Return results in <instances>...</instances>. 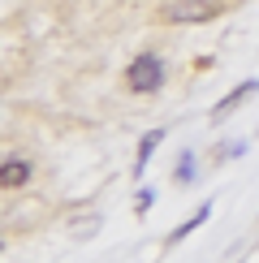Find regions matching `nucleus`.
<instances>
[{"mask_svg":"<svg viewBox=\"0 0 259 263\" xmlns=\"http://www.w3.org/2000/svg\"><path fill=\"white\" fill-rule=\"evenodd\" d=\"M255 91H259V78H246L242 86H233V91H229V95H225V100H220V104H216V108H212V121H225V117H229V112H233V108H237V104H246V100H251V95H255Z\"/></svg>","mask_w":259,"mask_h":263,"instance_id":"nucleus-3","label":"nucleus"},{"mask_svg":"<svg viewBox=\"0 0 259 263\" xmlns=\"http://www.w3.org/2000/svg\"><path fill=\"white\" fill-rule=\"evenodd\" d=\"M26 181H30V164L26 160H5V168H0V185H5V190H22Z\"/></svg>","mask_w":259,"mask_h":263,"instance_id":"nucleus-5","label":"nucleus"},{"mask_svg":"<svg viewBox=\"0 0 259 263\" xmlns=\"http://www.w3.org/2000/svg\"><path fill=\"white\" fill-rule=\"evenodd\" d=\"M160 86H164V65H160V57L156 52H138V57L125 65V91L151 95V91H160Z\"/></svg>","mask_w":259,"mask_h":263,"instance_id":"nucleus-1","label":"nucleus"},{"mask_svg":"<svg viewBox=\"0 0 259 263\" xmlns=\"http://www.w3.org/2000/svg\"><path fill=\"white\" fill-rule=\"evenodd\" d=\"M173 181H177V185H190V181H194V156H190V151H181V156H177Z\"/></svg>","mask_w":259,"mask_h":263,"instance_id":"nucleus-7","label":"nucleus"},{"mask_svg":"<svg viewBox=\"0 0 259 263\" xmlns=\"http://www.w3.org/2000/svg\"><path fill=\"white\" fill-rule=\"evenodd\" d=\"M164 142V129H147L143 138H138V156H134V177H143L147 173V160H151V151Z\"/></svg>","mask_w":259,"mask_h":263,"instance_id":"nucleus-4","label":"nucleus"},{"mask_svg":"<svg viewBox=\"0 0 259 263\" xmlns=\"http://www.w3.org/2000/svg\"><path fill=\"white\" fill-rule=\"evenodd\" d=\"M220 0H169L160 9V22H208L220 13Z\"/></svg>","mask_w":259,"mask_h":263,"instance_id":"nucleus-2","label":"nucleus"},{"mask_svg":"<svg viewBox=\"0 0 259 263\" xmlns=\"http://www.w3.org/2000/svg\"><path fill=\"white\" fill-rule=\"evenodd\" d=\"M151 203H156V194H151V190H138V194H134V212H138V216H143Z\"/></svg>","mask_w":259,"mask_h":263,"instance_id":"nucleus-8","label":"nucleus"},{"mask_svg":"<svg viewBox=\"0 0 259 263\" xmlns=\"http://www.w3.org/2000/svg\"><path fill=\"white\" fill-rule=\"evenodd\" d=\"M208 216H212V199L203 203V207H199V212L190 216L186 224H177V229H173V233H169V246H177V242H186V237H190V233H194V229H199V224H208Z\"/></svg>","mask_w":259,"mask_h":263,"instance_id":"nucleus-6","label":"nucleus"}]
</instances>
